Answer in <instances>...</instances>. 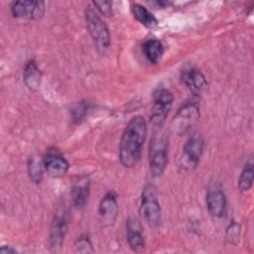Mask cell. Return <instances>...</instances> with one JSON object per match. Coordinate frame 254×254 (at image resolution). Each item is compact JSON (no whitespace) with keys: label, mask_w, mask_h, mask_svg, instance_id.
Segmentation results:
<instances>
[{"label":"cell","mask_w":254,"mask_h":254,"mask_svg":"<svg viewBox=\"0 0 254 254\" xmlns=\"http://www.w3.org/2000/svg\"><path fill=\"white\" fill-rule=\"evenodd\" d=\"M147 131V123L140 115L127 123L119 144V161L123 167L133 168L139 163Z\"/></svg>","instance_id":"cell-1"},{"label":"cell","mask_w":254,"mask_h":254,"mask_svg":"<svg viewBox=\"0 0 254 254\" xmlns=\"http://www.w3.org/2000/svg\"><path fill=\"white\" fill-rule=\"evenodd\" d=\"M149 148V169L153 177L161 176L168 164V137L156 129Z\"/></svg>","instance_id":"cell-2"},{"label":"cell","mask_w":254,"mask_h":254,"mask_svg":"<svg viewBox=\"0 0 254 254\" xmlns=\"http://www.w3.org/2000/svg\"><path fill=\"white\" fill-rule=\"evenodd\" d=\"M84 20L87 31L91 36L97 50L101 53L107 51L110 47V34L104 21L90 7L84 11Z\"/></svg>","instance_id":"cell-3"},{"label":"cell","mask_w":254,"mask_h":254,"mask_svg":"<svg viewBox=\"0 0 254 254\" xmlns=\"http://www.w3.org/2000/svg\"><path fill=\"white\" fill-rule=\"evenodd\" d=\"M140 214L153 227L161 223V206L158 200L157 191L154 186L148 184L143 188L140 204Z\"/></svg>","instance_id":"cell-4"},{"label":"cell","mask_w":254,"mask_h":254,"mask_svg":"<svg viewBox=\"0 0 254 254\" xmlns=\"http://www.w3.org/2000/svg\"><path fill=\"white\" fill-rule=\"evenodd\" d=\"M153 99L154 105L151 114V122L155 129H161L173 104L174 95L169 89L158 87L153 92Z\"/></svg>","instance_id":"cell-5"},{"label":"cell","mask_w":254,"mask_h":254,"mask_svg":"<svg viewBox=\"0 0 254 254\" xmlns=\"http://www.w3.org/2000/svg\"><path fill=\"white\" fill-rule=\"evenodd\" d=\"M67 226H68L67 211L64 207H60L55 213V216L52 221L51 229H50L49 243L53 251H58L61 249L63 242L64 240L65 234L67 232Z\"/></svg>","instance_id":"cell-6"},{"label":"cell","mask_w":254,"mask_h":254,"mask_svg":"<svg viewBox=\"0 0 254 254\" xmlns=\"http://www.w3.org/2000/svg\"><path fill=\"white\" fill-rule=\"evenodd\" d=\"M199 118V107L196 102H187L174 116V128L179 134L187 132Z\"/></svg>","instance_id":"cell-7"},{"label":"cell","mask_w":254,"mask_h":254,"mask_svg":"<svg viewBox=\"0 0 254 254\" xmlns=\"http://www.w3.org/2000/svg\"><path fill=\"white\" fill-rule=\"evenodd\" d=\"M45 12V2L39 0L16 1L11 6V13L15 18L38 20Z\"/></svg>","instance_id":"cell-8"},{"label":"cell","mask_w":254,"mask_h":254,"mask_svg":"<svg viewBox=\"0 0 254 254\" xmlns=\"http://www.w3.org/2000/svg\"><path fill=\"white\" fill-rule=\"evenodd\" d=\"M206 207L212 217L220 218L225 215L227 210V200L223 190L217 187L212 186L206 192Z\"/></svg>","instance_id":"cell-9"},{"label":"cell","mask_w":254,"mask_h":254,"mask_svg":"<svg viewBox=\"0 0 254 254\" xmlns=\"http://www.w3.org/2000/svg\"><path fill=\"white\" fill-rule=\"evenodd\" d=\"M44 169L48 174L55 178L64 176L69 168L67 161L62 156V154L56 150H49L43 158Z\"/></svg>","instance_id":"cell-10"},{"label":"cell","mask_w":254,"mask_h":254,"mask_svg":"<svg viewBox=\"0 0 254 254\" xmlns=\"http://www.w3.org/2000/svg\"><path fill=\"white\" fill-rule=\"evenodd\" d=\"M98 213L103 226H111L114 224L118 214V204L116 194L113 191H108L101 198Z\"/></svg>","instance_id":"cell-11"},{"label":"cell","mask_w":254,"mask_h":254,"mask_svg":"<svg viewBox=\"0 0 254 254\" xmlns=\"http://www.w3.org/2000/svg\"><path fill=\"white\" fill-rule=\"evenodd\" d=\"M90 190L89 178L85 175L77 177L70 188V195L73 205L80 209L83 208L87 202Z\"/></svg>","instance_id":"cell-12"},{"label":"cell","mask_w":254,"mask_h":254,"mask_svg":"<svg viewBox=\"0 0 254 254\" xmlns=\"http://www.w3.org/2000/svg\"><path fill=\"white\" fill-rule=\"evenodd\" d=\"M203 147L204 141L199 133L194 132L189 137L184 146V156L190 165L195 167L198 164L203 152Z\"/></svg>","instance_id":"cell-13"},{"label":"cell","mask_w":254,"mask_h":254,"mask_svg":"<svg viewBox=\"0 0 254 254\" xmlns=\"http://www.w3.org/2000/svg\"><path fill=\"white\" fill-rule=\"evenodd\" d=\"M181 78L189 89L198 95L206 88V79L201 71L193 66H186L181 72Z\"/></svg>","instance_id":"cell-14"},{"label":"cell","mask_w":254,"mask_h":254,"mask_svg":"<svg viewBox=\"0 0 254 254\" xmlns=\"http://www.w3.org/2000/svg\"><path fill=\"white\" fill-rule=\"evenodd\" d=\"M127 241L130 248L135 252H141L145 248V240L142 227L136 218H129L126 222Z\"/></svg>","instance_id":"cell-15"},{"label":"cell","mask_w":254,"mask_h":254,"mask_svg":"<svg viewBox=\"0 0 254 254\" xmlns=\"http://www.w3.org/2000/svg\"><path fill=\"white\" fill-rule=\"evenodd\" d=\"M23 80L26 86L31 90H37L41 85L42 72L35 61L26 64L23 70Z\"/></svg>","instance_id":"cell-16"},{"label":"cell","mask_w":254,"mask_h":254,"mask_svg":"<svg viewBox=\"0 0 254 254\" xmlns=\"http://www.w3.org/2000/svg\"><path fill=\"white\" fill-rule=\"evenodd\" d=\"M131 11L134 18L147 28H155L158 26L157 18L144 6L138 3H134L131 6Z\"/></svg>","instance_id":"cell-17"},{"label":"cell","mask_w":254,"mask_h":254,"mask_svg":"<svg viewBox=\"0 0 254 254\" xmlns=\"http://www.w3.org/2000/svg\"><path fill=\"white\" fill-rule=\"evenodd\" d=\"M142 50L146 59L152 64H157L164 55V46L157 39H151L146 41L143 45Z\"/></svg>","instance_id":"cell-18"},{"label":"cell","mask_w":254,"mask_h":254,"mask_svg":"<svg viewBox=\"0 0 254 254\" xmlns=\"http://www.w3.org/2000/svg\"><path fill=\"white\" fill-rule=\"evenodd\" d=\"M89 107H90V103L86 100H81V101L74 103L71 106L70 111H69L71 121L75 124L80 123L87 115Z\"/></svg>","instance_id":"cell-19"},{"label":"cell","mask_w":254,"mask_h":254,"mask_svg":"<svg viewBox=\"0 0 254 254\" xmlns=\"http://www.w3.org/2000/svg\"><path fill=\"white\" fill-rule=\"evenodd\" d=\"M254 178V170L253 165L251 163H247L243 168L240 177L238 179V189L241 191H247L251 189Z\"/></svg>","instance_id":"cell-20"},{"label":"cell","mask_w":254,"mask_h":254,"mask_svg":"<svg viewBox=\"0 0 254 254\" xmlns=\"http://www.w3.org/2000/svg\"><path fill=\"white\" fill-rule=\"evenodd\" d=\"M43 168H44L43 161L41 162L37 158H34V157L29 159L28 173H29L31 180L34 183H36V184L41 183V181L43 179Z\"/></svg>","instance_id":"cell-21"},{"label":"cell","mask_w":254,"mask_h":254,"mask_svg":"<svg viewBox=\"0 0 254 254\" xmlns=\"http://www.w3.org/2000/svg\"><path fill=\"white\" fill-rule=\"evenodd\" d=\"M239 236H240V226L235 221H232L227 228L226 239L231 244H237V242L239 241Z\"/></svg>","instance_id":"cell-22"},{"label":"cell","mask_w":254,"mask_h":254,"mask_svg":"<svg viewBox=\"0 0 254 254\" xmlns=\"http://www.w3.org/2000/svg\"><path fill=\"white\" fill-rule=\"evenodd\" d=\"M76 252L79 253H90L93 252L91 242L87 236H80L75 242Z\"/></svg>","instance_id":"cell-23"},{"label":"cell","mask_w":254,"mask_h":254,"mask_svg":"<svg viewBox=\"0 0 254 254\" xmlns=\"http://www.w3.org/2000/svg\"><path fill=\"white\" fill-rule=\"evenodd\" d=\"M92 4L105 16L112 15V2L111 1H93Z\"/></svg>","instance_id":"cell-24"},{"label":"cell","mask_w":254,"mask_h":254,"mask_svg":"<svg viewBox=\"0 0 254 254\" xmlns=\"http://www.w3.org/2000/svg\"><path fill=\"white\" fill-rule=\"evenodd\" d=\"M0 253L1 254H13V253H16V250L13 249L11 246H3L0 249Z\"/></svg>","instance_id":"cell-25"}]
</instances>
